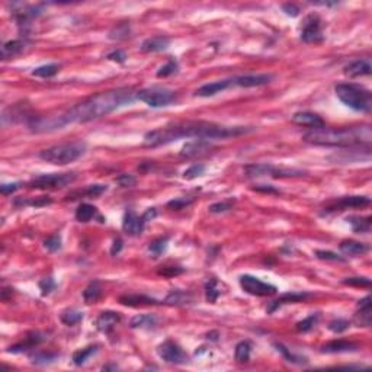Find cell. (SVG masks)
I'll return each instance as SVG.
<instances>
[{
    "label": "cell",
    "instance_id": "cell-56",
    "mask_svg": "<svg viewBox=\"0 0 372 372\" xmlns=\"http://www.w3.org/2000/svg\"><path fill=\"white\" fill-rule=\"evenodd\" d=\"M253 191L257 192H263V194H279V191L276 188H273L271 185H256L253 186Z\"/></svg>",
    "mask_w": 372,
    "mask_h": 372
},
{
    "label": "cell",
    "instance_id": "cell-26",
    "mask_svg": "<svg viewBox=\"0 0 372 372\" xmlns=\"http://www.w3.org/2000/svg\"><path fill=\"white\" fill-rule=\"evenodd\" d=\"M44 340H45V338H44V334H41V333H31V334L25 339V342H21V343H17L15 346H10L8 352H12V354L24 352V350L32 349V347H35L36 345H40Z\"/></svg>",
    "mask_w": 372,
    "mask_h": 372
},
{
    "label": "cell",
    "instance_id": "cell-55",
    "mask_svg": "<svg viewBox=\"0 0 372 372\" xmlns=\"http://www.w3.org/2000/svg\"><path fill=\"white\" fill-rule=\"evenodd\" d=\"M127 59V55H125V52L121 50H117V51H112L110 54H108V60L110 61H118V63H124Z\"/></svg>",
    "mask_w": 372,
    "mask_h": 372
},
{
    "label": "cell",
    "instance_id": "cell-13",
    "mask_svg": "<svg viewBox=\"0 0 372 372\" xmlns=\"http://www.w3.org/2000/svg\"><path fill=\"white\" fill-rule=\"evenodd\" d=\"M212 144L208 140H194L191 143H186L182 150H180V156L186 157V159H195V157H201L208 154V152H211Z\"/></svg>",
    "mask_w": 372,
    "mask_h": 372
},
{
    "label": "cell",
    "instance_id": "cell-60",
    "mask_svg": "<svg viewBox=\"0 0 372 372\" xmlns=\"http://www.w3.org/2000/svg\"><path fill=\"white\" fill-rule=\"evenodd\" d=\"M118 366L117 365H108V366H103V371H106V369H117Z\"/></svg>",
    "mask_w": 372,
    "mask_h": 372
},
{
    "label": "cell",
    "instance_id": "cell-38",
    "mask_svg": "<svg viewBox=\"0 0 372 372\" xmlns=\"http://www.w3.org/2000/svg\"><path fill=\"white\" fill-rule=\"evenodd\" d=\"M168 241H169V238L168 237H160V238H156L154 241L150 243L148 246V250L154 254V257H159L160 254H163L166 252V249H168Z\"/></svg>",
    "mask_w": 372,
    "mask_h": 372
},
{
    "label": "cell",
    "instance_id": "cell-32",
    "mask_svg": "<svg viewBox=\"0 0 372 372\" xmlns=\"http://www.w3.org/2000/svg\"><path fill=\"white\" fill-rule=\"evenodd\" d=\"M119 303L124 305H144V304H159V301H156L154 298L145 295H122L119 298Z\"/></svg>",
    "mask_w": 372,
    "mask_h": 372
},
{
    "label": "cell",
    "instance_id": "cell-7",
    "mask_svg": "<svg viewBox=\"0 0 372 372\" xmlns=\"http://www.w3.org/2000/svg\"><path fill=\"white\" fill-rule=\"evenodd\" d=\"M137 99L152 108H163L175 101V92L166 87L154 86V87H147L137 92Z\"/></svg>",
    "mask_w": 372,
    "mask_h": 372
},
{
    "label": "cell",
    "instance_id": "cell-57",
    "mask_svg": "<svg viewBox=\"0 0 372 372\" xmlns=\"http://www.w3.org/2000/svg\"><path fill=\"white\" fill-rule=\"evenodd\" d=\"M19 189V183H3L0 186V192L3 195H9Z\"/></svg>",
    "mask_w": 372,
    "mask_h": 372
},
{
    "label": "cell",
    "instance_id": "cell-34",
    "mask_svg": "<svg viewBox=\"0 0 372 372\" xmlns=\"http://www.w3.org/2000/svg\"><path fill=\"white\" fill-rule=\"evenodd\" d=\"M221 291L220 288H218V282H217V279H208V282L205 284V296H207V301L208 303H211L214 304L217 300H218V296H220Z\"/></svg>",
    "mask_w": 372,
    "mask_h": 372
},
{
    "label": "cell",
    "instance_id": "cell-40",
    "mask_svg": "<svg viewBox=\"0 0 372 372\" xmlns=\"http://www.w3.org/2000/svg\"><path fill=\"white\" fill-rule=\"evenodd\" d=\"M128 35H129V25L124 22V24H118V25L114 26V28L110 29L109 38L110 40L121 41V40H125Z\"/></svg>",
    "mask_w": 372,
    "mask_h": 372
},
{
    "label": "cell",
    "instance_id": "cell-18",
    "mask_svg": "<svg viewBox=\"0 0 372 372\" xmlns=\"http://www.w3.org/2000/svg\"><path fill=\"white\" fill-rule=\"evenodd\" d=\"M292 122H295L298 125H303V127L311 128V129L326 127L324 121L317 114H313V112H296L292 117Z\"/></svg>",
    "mask_w": 372,
    "mask_h": 372
},
{
    "label": "cell",
    "instance_id": "cell-49",
    "mask_svg": "<svg viewBox=\"0 0 372 372\" xmlns=\"http://www.w3.org/2000/svg\"><path fill=\"white\" fill-rule=\"evenodd\" d=\"M44 247L50 252H57L60 247H61V238L60 236H52L48 237L45 241H44Z\"/></svg>",
    "mask_w": 372,
    "mask_h": 372
},
{
    "label": "cell",
    "instance_id": "cell-5",
    "mask_svg": "<svg viewBox=\"0 0 372 372\" xmlns=\"http://www.w3.org/2000/svg\"><path fill=\"white\" fill-rule=\"evenodd\" d=\"M86 152V144L82 141L75 143H64L59 145L48 147L43 152H40V159H43L47 163L64 166L68 163H73L77 159H80Z\"/></svg>",
    "mask_w": 372,
    "mask_h": 372
},
{
    "label": "cell",
    "instance_id": "cell-29",
    "mask_svg": "<svg viewBox=\"0 0 372 372\" xmlns=\"http://www.w3.org/2000/svg\"><path fill=\"white\" fill-rule=\"evenodd\" d=\"M95 217L102 218L101 215H98L96 208H95L93 205H90V203H80L79 208L76 210V218L77 221H80V222H89V221L93 220Z\"/></svg>",
    "mask_w": 372,
    "mask_h": 372
},
{
    "label": "cell",
    "instance_id": "cell-12",
    "mask_svg": "<svg viewBox=\"0 0 372 372\" xmlns=\"http://www.w3.org/2000/svg\"><path fill=\"white\" fill-rule=\"evenodd\" d=\"M301 40L307 44L320 43L323 40L322 21L317 15H310L305 17L304 25L301 29Z\"/></svg>",
    "mask_w": 372,
    "mask_h": 372
},
{
    "label": "cell",
    "instance_id": "cell-46",
    "mask_svg": "<svg viewBox=\"0 0 372 372\" xmlns=\"http://www.w3.org/2000/svg\"><path fill=\"white\" fill-rule=\"evenodd\" d=\"M347 329H349V322L343 319H338V320L329 323V330L333 333H343Z\"/></svg>",
    "mask_w": 372,
    "mask_h": 372
},
{
    "label": "cell",
    "instance_id": "cell-41",
    "mask_svg": "<svg viewBox=\"0 0 372 372\" xmlns=\"http://www.w3.org/2000/svg\"><path fill=\"white\" fill-rule=\"evenodd\" d=\"M178 61L176 60H169L163 67L159 68V71H157V77H168V76H172V75H175L176 71H178Z\"/></svg>",
    "mask_w": 372,
    "mask_h": 372
},
{
    "label": "cell",
    "instance_id": "cell-39",
    "mask_svg": "<svg viewBox=\"0 0 372 372\" xmlns=\"http://www.w3.org/2000/svg\"><path fill=\"white\" fill-rule=\"evenodd\" d=\"M319 319H320L319 314H311V315H308L307 319L296 323V331H300V333H307V331H310V330L313 329L314 326L319 323Z\"/></svg>",
    "mask_w": 372,
    "mask_h": 372
},
{
    "label": "cell",
    "instance_id": "cell-9",
    "mask_svg": "<svg viewBox=\"0 0 372 372\" xmlns=\"http://www.w3.org/2000/svg\"><path fill=\"white\" fill-rule=\"evenodd\" d=\"M156 210L154 208H148L147 211L144 212L143 215H137L134 211L125 212L124 215V221H122V229L124 231L129 234V236H140L145 229V224L147 221L153 220L156 217Z\"/></svg>",
    "mask_w": 372,
    "mask_h": 372
},
{
    "label": "cell",
    "instance_id": "cell-19",
    "mask_svg": "<svg viewBox=\"0 0 372 372\" xmlns=\"http://www.w3.org/2000/svg\"><path fill=\"white\" fill-rule=\"evenodd\" d=\"M371 203V199L366 196H345L340 198L334 205H330L327 211H333V210H347V208H359V207H366Z\"/></svg>",
    "mask_w": 372,
    "mask_h": 372
},
{
    "label": "cell",
    "instance_id": "cell-25",
    "mask_svg": "<svg viewBox=\"0 0 372 372\" xmlns=\"http://www.w3.org/2000/svg\"><path fill=\"white\" fill-rule=\"evenodd\" d=\"M169 45L170 40L168 36H153V38L145 40L140 48L143 52H157V51L166 50Z\"/></svg>",
    "mask_w": 372,
    "mask_h": 372
},
{
    "label": "cell",
    "instance_id": "cell-11",
    "mask_svg": "<svg viewBox=\"0 0 372 372\" xmlns=\"http://www.w3.org/2000/svg\"><path fill=\"white\" fill-rule=\"evenodd\" d=\"M157 354L168 364H185L186 361H188V356L182 350V347L179 346L178 343L172 342V340H166L161 345H159Z\"/></svg>",
    "mask_w": 372,
    "mask_h": 372
},
{
    "label": "cell",
    "instance_id": "cell-44",
    "mask_svg": "<svg viewBox=\"0 0 372 372\" xmlns=\"http://www.w3.org/2000/svg\"><path fill=\"white\" fill-rule=\"evenodd\" d=\"M203 173H205V166L203 164H194V166H191L189 169H186L183 172V179L192 180V179L202 176Z\"/></svg>",
    "mask_w": 372,
    "mask_h": 372
},
{
    "label": "cell",
    "instance_id": "cell-43",
    "mask_svg": "<svg viewBox=\"0 0 372 372\" xmlns=\"http://www.w3.org/2000/svg\"><path fill=\"white\" fill-rule=\"evenodd\" d=\"M57 359V355H54V354H35V355L31 356V361H32V364L35 365H47V364H51V362H54Z\"/></svg>",
    "mask_w": 372,
    "mask_h": 372
},
{
    "label": "cell",
    "instance_id": "cell-10",
    "mask_svg": "<svg viewBox=\"0 0 372 372\" xmlns=\"http://www.w3.org/2000/svg\"><path fill=\"white\" fill-rule=\"evenodd\" d=\"M238 282H240V287H241V289L245 292L254 296L273 295L278 291L275 285L263 282V281H261L259 278H254L252 275H241L240 279H238Z\"/></svg>",
    "mask_w": 372,
    "mask_h": 372
},
{
    "label": "cell",
    "instance_id": "cell-17",
    "mask_svg": "<svg viewBox=\"0 0 372 372\" xmlns=\"http://www.w3.org/2000/svg\"><path fill=\"white\" fill-rule=\"evenodd\" d=\"M28 45H29L28 40H12V41L5 43L2 45V50H0L2 60H10L19 55V54H22L28 48Z\"/></svg>",
    "mask_w": 372,
    "mask_h": 372
},
{
    "label": "cell",
    "instance_id": "cell-31",
    "mask_svg": "<svg viewBox=\"0 0 372 372\" xmlns=\"http://www.w3.org/2000/svg\"><path fill=\"white\" fill-rule=\"evenodd\" d=\"M101 296H102V287L99 281H93V282H90V284L86 287L85 291H83V298H85L86 304H93V303H96Z\"/></svg>",
    "mask_w": 372,
    "mask_h": 372
},
{
    "label": "cell",
    "instance_id": "cell-36",
    "mask_svg": "<svg viewBox=\"0 0 372 372\" xmlns=\"http://www.w3.org/2000/svg\"><path fill=\"white\" fill-rule=\"evenodd\" d=\"M250 354H252V346L249 342H240L238 345L236 346V350H234V358H236L237 362L243 364V362H247L250 359Z\"/></svg>",
    "mask_w": 372,
    "mask_h": 372
},
{
    "label": "cell",
    "instance_id": "cell-52",
    "mask_svg": "<svg viewBox=\"0 0 372 372\" xmlns=\"http://www.w3.org/2000/svg\"><path fill=\"white\" fill-rule=\"evenodd\" d=\"M106 189H108V188L105 185H90L86 188L85 194L95 198V196H99V195H102L103 192H106Z\"/></svg>",
    "mask_w": 372,
    "mask_h": 372
},
{
    "label": "cell",
    "instance_id": "cell-2",
    "mask_svg": "<svg viewBox=\"0 0 372 372\" xmlns=\"http://www.w3.org/2000/svg\"><path fill=\"white\" fill-rule=\"evenodd\" d=\"M253 129L247 127H224L212 122L202 121H188L172 124L166 127L153 129L144 136L145 147H159L173 143L179 138H198V140H224L231 137H238L252 133Z\"/></svg>",
    "mask_w": 372,
    "mask_h": 372
},
{
    "label": "cell",
    "instance_id": "cell-42",
    "mask_svg": "<svg viewBox=\"0 0 372 372\" xmlns=\"http://www.w3.org/2000/svg\"><path fill=\"white\" fill-rule=\"evenodd\" d=\"M275 346H276V349H278L282 355L285 356V359H287L288 362H292V364H305V362H307L304 358L296 356V355H294L292 352H289V349H287V347L284 346V345L278 343V345H275Z\"/></svg>",
    "mask_w": 372,
    "mask_h": 372
},
{
    "label": "cell",
    "instance_id": "cell-30",
    "mask_svg": "<svg viewBox=\"0 0 372 372\" xmlns=\"http://www.w3.org/2000/svg\"><path fill=\"white\" fill-rule=\"evenodd\" d=\"M163 303L169 305L191 304V303H192V295L185 292V291H172L169 295L166 296V300H164Z\"/></svg>",
    "mask_w": 372,
    "mask_h": 372
},
{
    "label": "cell",
    "instance_id": "cell-59",
    "mask_svg": "<svg viewBox=\"0 0 372 372\" xmlns=\"http://www.w3.org/2000/svg\"><path fill=\"white\" fill-rule=\"evenodd\" d=\"M122 249V240L121 238H117L115 241H114V246H112V250H110V253L112 254H117L119 253V250Z\"/></svg>",
    "mask_w": 372,
    "mask_h": 372
},
{
    "label": "cell",
    "instance_id": "cell-22",
    "mask_svg": "<svg viewBox=\"0 0 372 372\" xmlns=\"http://www.w3.org/2000/svg\"><path fill=\"white\" fill-rule=\"evenodd\" d=\"M121 322V315L118 313H114V311H105V313H102L99 317H98V320H96V327L99 331L102 333H106V334H109L112 329Z\"/></svg>",
    "mask_w": 372,
    "mask_h": 372
},
{
    "label": "cell",
    "instance_id": "cell-37",
    "mask_svg": "<svg viewBox=\"0 0 372 372\" xmlns=\"http://www.w3.org/2000/svg\"><path fill=\"white\" fill-rule=\"evenodd\" d=\"M60 70V64H45V66H41V67H36L32 71V76L36 77H43V79H48V77L55 76L59 73Z\"/></svg>",
    "mask_w": 372,
    "mask_h": 372
},
{
    "label": "cell",
    "instance_id": "cell-1",
    "mask_svg": "<svg viewBox=\"0 0 372 372\" xmlns=\"http://www.w3.org/2000/svg\"><path fill=\"white\" fill-rule=\"evenodd\" d=\"M134 99H137V92L133 87H118L106 92L96 93L59 115L32 118L28 122V127L34 133H51L55 129H63L70 124H83L105 117L110 112L131 103Z\"/></svg>",
    "mask_w": 372,
    "mask_h": 372
},
{
    "label": "cell",
    "instance_id": "cell-28",
    "mask_svg": "<svg viewBox=\"0 0 372 372\" xmlns=\"http://www.w3.org/2000/svg\"><path fill=\"white\" fill-rule=\"evenodd\" d=\"M157 322H159L157 317L153 314H140L131 320V327L133 329H150V327L157 326Z\"/></svg>",
    "mask_w": 372,
    "mask_h": 372
},
{
    "label": "cell",
    "instance_id": "cell-21",
    "mask_svg": "<svg viewBox=\"0 0 372 372\" xmlns=\"http://www.w3.org/2000/svg\"><path fill=\"white\" fill-rule=\"evenodd\" d=\"M308 296H310V294H307V292H288V294H284L282 296H279L278 300L272 301L269 307H268V313H275L279 307H282L284 304H289V303L292 304V303L304 301L305 298H308Z\"/></svg>",
    "mask_w": 372,
    "mask_h": 372
},
{
    "label": "cell",
    "instance_id": "cell-6",
    "mask_svg": "<svg viewBox=\"0 0 372 372\" xmlns=\"http://www.w3.org/2000/svg\"><path fill=\"white\" fill-rule=\"evenodd\" d=\"M245 173L247 178H262V176H271V178H296L303 176L304 172L298 169H285V168H276L269 163H257V164H249L246 166Z\"/></svg>",
    "mask_w": 372,
    "mask_h": 372
},
{
    "label": "cell",
    "instance_id": "cell-16",
    "mask_svg": "<svg viewBox=\"0 0 372 372\" xmlns=\"http://www.w3.org/2000/svg\"><path fill=\"white\" fill-rule=\"evenodd\" d=\"M272 79H273L272 75H246V76L234 77L233 85L241 86V87H256V86L271 83Z\"/></svg>",
    "mask_w": 372,
    "mask_h": 372
},
{
    "label": "cell",
    "instance_id": "cell-23",
    "mask_svg": "<svg viewBox=\"0 0 372 372\" xmlns=\"http://www.w3.org/2000/svg\"><path fill=\"white\" fill-rule=\"evenodd\" d=\"M339 249L346 256H359V254L366 253L369 250V246L361 243V241H355V240H343L339 246Z\"/></svg>",
    "mask_w": 372,
    "mask_h": 372
},
{
    "label": "cell",
    "instance_id": "cell-20",
    "mask_svg": "<svg viewBox=\"0 0 372 372\" xmlns=\"http://www.w3.org/2000/svg\"><path fill=\"white\" fill-rule=\"evenodd\" d=\"M372 71V66L369 63V60H356L349 63L346 67H345V75L349 77H362V76H369Z\"/></svg>",
    "mask_w": 372,
    "mask_h": 372
},
{
    "label": "cell",
    "instance_id": "cell-48",
    "mask_svg": "<svg viewBox=\"0 0 372 372\" xmlns=\"http://www.w3.org/2000/svg\"><path fill=\"white\" fill-rule=\"evenodd\" d=\"M343 284H345V285H350V287L368 288L369 285H371V281H369L368 278H359V276H356V278L343 279Z\"/></svg>",
    "mask_w": 372,
    "mask_h": 372
},
{
    "label": "cell",
    "instance_id": "cell-33",
    "mask_svg": "<svg viewBox=\"0 0 372 372\" xmlns=\"http://www.w3.org/2000/svg\"><path fill=\"white\" fill-rule=\"evenodd\" d=\"M96 352H98V346L96 345H90V346L85 347V349H80V350H77V352L73 354V362L77 366H80V365L85 364L86 361Z\"/></svg>",
    "mask_w": 372,
    "mask_h": 372
},
{
    "label": "cell",
    "instance_id": "cell-47",
    "mask_svg": "<svg viewBox=\"0 0 372 372\" xmlns=\"http://www.w3.org/2000/svg\"><path fill=\"white\" fill-rule=\"evenodd\" d=\"M315 256L322 261H331V262H343L345 259L342 256H339L338 253H333V252H327V250H317Z\"/></svg>",
    "mask_w": 372,
    "mask_h": 372
},
{
    "label": "cell",
    "instance_id": "cell-14",
    "mask_svg": "<svg viewBox=\"0 0 372 372\" xmlns=\"http://www.w3.org/2000/svg\"><path fill=\"white\" fill-rule=\"evenodd\" d=\"M354 322L358 327H369L372 324V308L371 296L366 295L358 303V311H356Z\"/></svg>",
    "mask_w": 372,
    "mask_h": 372
},
{
    "label": "cell",
    "instance_id": "cell-51",
    "mask_svg": "<svg viewBox=\"0 0 372 372\" xmlns=\"http://www.w3.org/2000/svg\"><path fill=\"white\" fill-rule=\"evenodd\" d=\"M117 183L122 188H131L137 183V179L133 175H121L117 178Z\"/></svg>",
    "mask_w": 372,
    "mask_h": 372
},
{
    "label": "cell",
    "instance_id": "cell-54",
    "mask_svg": "<svg viewBox=\"0 0 372 372\" xmlns=\"http://www.w3.org/2000/svg\"><path fill=\"white\" fill-rule=\"evenodd\" d=\"M159 273L163 276H176V275L183 273V269L179 268V266H164L163 269L159 271Z\"/></svg>",
    "mask_w": 372,
    "mask_h": 372
},
{
    "label": "cell",
    "instance_id": "cell-45",
    "mask_svg": "<svg viewBox=\"0 0 372 372\" xmlns=\"http://www.w3.org/2000/svg\"><path fill=\"white\" fill-rule=\"evenodd\" d=\"M233 205H234V201L230 199V201H222V202L212 203L208 210H210V212H214V214H220V212H226L229 211V210H231Z\"/></svg>",
    "mask_w": 372,
    "mask_h": 372
},
{
    "label": "cell",
    "instance_id": "cell-58",
    "mask_svg": "<svg viewBox=\"0 0 372 372\" xmlns=\"http://www.w3.org/2000/svg\"><path fill=\"white\" fill-rule=\"evenodd\" d=\"M282 9H284V12H285L287 15H289V16H296V15L300 13V9L296 8L295 5H291V3H287V5H284V6H282Z\"/></svg>",
    "mask_w": 372,
    "mask_h": 372
},
{
    "label": "cell",
    "instance_id": "cell-27",
    "mask_svg": "<svg viewBox=\"0 0 372 372\" xmlns=\"http://www.w3.org/2000/svg\"><path fill=\"white\" fill-rule=\"evenodd\" d=\"M347 222L352 226L354 233H369L371 231L372 221L371 217H358V215H352L347 217Z\"/></svg>",
    "mask_w": 372,
    "mask_h": 372
},
{
    "label": "cell",
    "instance_id": "cell-3",
    "mask_svg": "<svg viewBox=\"0 0 372 372\" xmlns=\"http://www.w3.org/2000/svg\"><path fill=\"white\" fill-rule=\"evenodd\" d=\"M372 133L369 125H358L347 128H319L311 129L304 134L305 143L326 147H355L366 145L369 147Z\"/></svg>",
    "mask_w": 372,
    "mask_h": 372
},
{
    "label": "cell",
    "instance_id": "cell-8",
    "mask_svg": "<svg viewBox=\"0 0 372 372\" xmlns=\"http://www.w3.org/2000/svg\"><path fill=\"white\" fill-rule=\"evenodd\" d=\"M76 180L75 173H50V175H40L34 178L28 185L35 189H57L64 188Z\"/></svg>",
    "mask_w": 372,
    "mask_h": 372
},
{
    "label": "cell",
    "instance_id": "cell-4",
    "mask_svg": "<svg viewBox=\"0 0 372 372\" xmlns=\"http://www.w3.org/2000/svg\"><path fill=\"white\" fill-rule=\"evenodd\" d=\"M334 92L340 102L356 112H371L372 96L368 89L355 83H340L334 87Z\"/></svg>",
    "mask_w": 372,
    "mask_h": 372
},
{
    "label": "cell",
    "instance_id": "cell-35",
    "mask_svg": "<svg viewBox=\"0 0 372 372\" xmlns=\"http://www.w3.org/2000/svg\"><path fill=\"white\" fill-rule=\"evenodd\" d=\"M60 320L66 326H76L83 320V313H80L77 310H64L60 314Z\"/></svg>",
    "mask_w": 372,
    "mask_h": 372
},
{
    "label": "cell",
    "instance_id": "cell-50",
    "mask_svg": "<svg viewBox=\"0 0 372 372\" xmlns=\"http://www.w3.org/2000/svg\"><path fill=\"white\" fill-rule=\"evenodd\" d=\"M38 285H40V289L43 291V295H48L55 289V282L52 278L43 279V281H40Z\"/></svg>",
    "mask_w": 372,
    "mask_h": 372
},
{
    "label": "cell",
    "instance_id": "cell-53",
    "mask_svg": "<svg viewBox=\"0 0 372 372\" xmlns=\"http://www.w3.org/2000/svg\"><path fill=\"white\" fill-rule=\"evenodd\" d=\"M191 202H192V199H186V198H178V199H173V201L168 202V207H169V208H172V210H182V208L188 207V205H189Z\"/></svg>",
    "mask_w": 372,
    "mask_h": 372
},
{
    "label": "cell",
    "instance_id": "cell-24",
    "mask_svg": "<svg viewBox=\"0 0 372 372\" xmlns=\"http://www.w3.org/2000/svg\"><path fill=\"white\" fill-rule=\"evenodd\" d=\"M358 349V345L347 340H333L323 346V352L326 354H342V352H354Z\"/></svg>",
    "mask_w": 372,
    "mask_h": 372
},
{
    "label": "cell",
    "instance_id": "cell-15",
    "mask_svg": "<svg viewBox=\"0 0 372 372\" xmlns=\"http://www.w3.org/2000/svg\"><path fill=\"white\" fill-rule=\"evenodd\" d=\"M233 85V79H224V80H217V82H212V83H207V85L201 86L195 95L196 96H201V98H210L214 96L217 93L224 92L226 89H229Z\"/></svg>",
    "mask_w": 372,
    "mask_h": 372
}]
</instances>
